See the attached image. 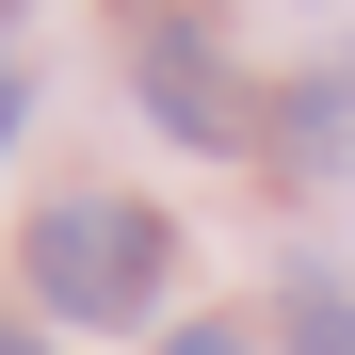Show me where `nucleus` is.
Wrapping results in <instances>:
<instances>
[{
    "label": "nucleus",
    "instance_id": "1",
    "mask_svg": "<svg viewBox=\"0 0 355 355\" xmlns=\"http://www.w3.org/2000/svg\"><path fill=\"white\" fill-rule=\"evenodd\" d=\"M17 275H33L49 323H146V291H162V210H130V194H49L33 243H17Z\"/></svg>",
    "mask_w": 355,
    "mask_h": 355
},
{
    "label": "nucleus",
    "instance_id": "2",
    "mask_svg": "<svg viewBox=\"0 0 355 355\" xmlns=\"http://www.w3.org/2000/svg\"><path fill=\"white\" fill-rule=\"evenodd\" d=\"M130 65H146V113L178 146H243L259 130V97L210 65V17H194V0H146V17H130Z\"/></svg>",
    "mask_w": 355,
    "mask_h": 355
},
{
    "label": "nucleus",
    "instance_id": "3",
    "mask_svg": "<svg viewBox=\"0 0 355 355\" xmlns=\"http://www.w3.org/2000/svg\"><path fill=\"white\" fill-rule=\"evenodd\" d=\"M291 355H355V307H339V291H291Z\"/></svg>",
    "mask_w": 355,
    "mask_h": 355
},
{
    "label": "nucleus",
    "instance_id": "4",
    "mask_svg": "<svg viewBox=\"0 0 355 355\" xmlns=\"http://www.w3.org/2000/svg\"><path fill=\"white\" fill-rule=\"evenodd\" d=\"M162 355H259V339H243V323H178Z\"/></svg>",
    "mask_w": 355,
    "mask_h": 355
},
{
    "label": "nucleus",
    "instance_id": "5",
    "mask_svg": "<svg viewBox=\"0 0 355 355\" xmlns=\"http://www.w3.org/2000/svg\"><path fill=\"white\" fill-rule=\"evenodd\" d=\"M17 113H33V97H17V65H0V146H17Z\"/></svg>",
    "mask_w": 355,
    "mask_h": 355
},
{
    "label": "nucleus",
    "instance_id": "6",
    "mask_svg": "<svg viewBox=\"0 0 355 355\" xmlns=\"http://www.w3.org/2000/svg\"><path fill=\"white\" fill-rule=\"evenodd\" d=\"M0 355H49V339H33V323H0Z\"/></svg>",
    "mask_w": 355,
    "mask_h": 355
},
{
    "label": "nucleus",
    "instance_id": "7",
    "mask_svg": "<svg viewBox=\"0 0 355 355\" xmlns=\"http://www.w3.org/2000/svg\"><path fill=\"white\" fill-rule=\"evenodd\" d=\"M0 17H17V0H0Z\"/></svg>",
    "mask_w": 355,
    "mask_h": 355
}]
</instances>
